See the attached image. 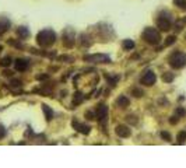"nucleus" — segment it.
<instances>
[{"label": "nucleus", "instance_id": "2f4dec72", "mask_svg": "<svg viewBox=\"0 0 186 168\" xmlns=\"http://www.w3.org/2000/svg\"><path fill=\"white\" fill-rule=\"evenodd\" d=\"M8 44H10V45H14V46H17V48H21V45H20V44H17L16 41H8Z\"/></svg>", "mask_w": 186, "mask_h": 168}, {"label": "nucleus", "instance_id": "a878e982", "mask_svg": "<svg viewBox=\"0 0 186 168\" xmlns=\"http://www.w3.org/2000/svg\"><path fill=\"white\" fill-rule=\"evenodd\" d=\"M85 118L88 119V121H93V119H94V114L91 111H87V112H85Z\"/></svg>", "mask_w": 186, "mask_h": 168}, {"label": "nucleus", "instance_id": "7c9ffc66", "mask_svg": "<svg viewBox=\"0 0 186 168\" xmlns=\"http://www.w3.org/2000/svg\"><path fill=\"white\" fill-rule=\"evenodd\" d=\"M169 123H172V125H175V123H178V118H176V116H172V118L169 119Z\"/></svg>", "mask_w": 186, "mask_h": 168}, {"label": "nucleus", "instance_id": "20e7f679", "mask_svg": "<svg viewBox=\"0 0 186 168\" xmlns=\"http://www.w3.org/2000/svg\"><path fill=\"white\" fill-rule=\"evenodd\" d=\"M84 60L91 62V63H111V57L104 53H95L84 56Z\"/></svg>", "mask_w": 186, "mask_h": 168}, {"label": "nucleus", "instance_id": "473e14b6", "mask_svg": "<svg viewBox=\"0 0 186 168\" xmlns=\"http://www.w3.org/2000/svg\"><path fill=\"white\" fill-rule=\"evenodd\" d=\"M2 49H3V46H2V45H0V50H2Z\"/></svg>", "mask_w": 186, "mask_h": 168}, {"label": "nucleus", "instance_id": "cd10ccee", "mask_svg": "<svg viewBox=\"0 0 186 168\" xmlns=\"http://www.w3.org/2000/svg\"><path fill=\"white\" fill-rule=\"evenodd\" d=\"M176 114H178V115H181V116H183V115L186 114V111H185V109H183V108H178V109H176Z\"/></svg>", "mask_w": 186, "mask_h": 168}, {"label": "nucleus", "instance_id": "b1692460", "mask_svg": "<svg viewBox=\"0 0 186 168\" xmlns=\"http://www.w3.org/2000/svg\"><path fill=\"white\" fill-rule=\"evenodd\" d=\"M161 137L164 140H166V142H169L171 140V135L168 133V132H161Z\"/></svg>", "mask_w": 186, "mask_h": 168}, {"label": "nucleus", "instance_id": "1a4fd4ad", "mask_svg": "<svg viewBox=\"0 0 186 168\" xmlns=\"http://www.w3.org/2000/svg\"><path fill=\"white\" fill-rule=\"evenodd\" d=\"M115 132H116V135L119 136V137H129L130 133H132V130H130L127 126H125V125H119V126H116V129H115Z\"/></svg>", "mask_w": 186, "mask_h": 168}, {"label": "nucleus", "instance_id": "c756f323", "mask_svg": "<svg viewBox=\"0 0 186 168\" xmlns=\"http://www.w3.org/2000/svg\"><path fill=\"white\" fill-rule=\"evenodd\" d=\"M136 116H133V115H130V116H127V121H129V122H132V123H136L137 122V121H136Z\"/></svg>", "mask_w": 186, "mask_h": 168}, {"label": "nucleus", "instance_id": "f257e3e1", "mask_svg": "<svg viewBox=\"0 0 186 168\" xmlns=\"http://www.w3.org/2000/svg\"><path fill=\"white\" fill-rule=\"evenodd\" d=\"M56 41V34L53 32L52 29H42L39 31L37 35V42L38 45L42 46V48H48V46H52Z\"/></svg>", "mask_w": 186, "mask_h": 168}, {"label": "nucleus", "instance_id": "4468645a", "mask_svg": "<svg viewBox=\"0 0 186 168\" xmlns=\"http://www.w3.org/2000/svg\"><path fill=\"white\" fill-rule=\"evenodd\" d=\"M116 104L120 108H127L130 105V101H129V98H127V97H125V95H120V97L117 98Z\"/></svg>", "mask_w": 186, "mask_h": 168}, {"label": "nucleus", "instance_id": "4be33fe9", "mask_svg": "<svg viewBox=\"0 0 186 168\" xmlns=\"http://www.w3.org/2000/svg\"><path fill=\"white\" fill-rule=\"evenodd\" d=\"M175 39H176V38L174 37V35H171V37H168L165 39V46H169V45H172V44H174L175 42Z\"/></svg>", "mask_w": 186, "mask_h": 168}, {"label": "nucleus", "instance_id": "7ed1b4c3", "mask_svg": "<svg viewBox=\"0 0 186 168\" xmlns=\"http://www.w3.org/2000/svg\"><path fill=\"white\" fill-rule=\"evenodd\" d=\"M172 69H182L186 66V55L183 52H174L168 59Z\"/></svg>", "mask_w": 186, "mask_h": 168}, {"label": "nucleus", "instance_id": "423d86ee", "mask_svg": "<svg viewBox=\"0 0 186 168\" xmlns=\"http://www.w3.org/2000/svg\"><path fill=\"white\" fill-rule=\"evenodd\" d=\"M155 80H157L155 73H153V72H147V73H144V76L142 77V84H144V86H153L154 83H155Z\"/></svg>", "mask_w": 186, "mask_h": 168}, {"label": "nucleus", "instance_id": "aec40b11", "mask_svg": "<svg viewBox=\"0 0 186 168\" xmlns=\"http://www.w3.org/2000/svg\"><path fill=\"white\" fill-rule=\"evenodd\" d=\"M186 140V132H179L178 133V143H185Z\"/></svg>", "mask_w": 186, "mask_h": 168}, {"label": "nucleus", "instance_id": "2eb2a0df", "mask_svg": "<svg viewBox=\"0 0 186 168\" xmlns=\"http://www.w3.org/2000/svg\"><path fill=\"white\" fill-rule=\"evenodd\" d=\"M17 35H18L21 39L28 38V35H29L28 28H27V27H18V28H17Z\"/></svg>", "mask_w": 186, "mask_h": 168}, {"label": "nucleus", "instance_id": "dca6fc26", "mask_svg": "<svg viewBox=\"0 0 186 168\" xmlns=\"http://www.w3.org/2000/svg\"><path fill=\"white\" fill-rule=\"evenodd\" d=\"M123 48H125V49H127V50L133 49V48H134V42L132 41V39H125V41H123Z\"/></svg>", "mask_w": 186, "mask_h": 168}, {"label": "nucleus", "instance_id": "f03ea898", "mask_svg": "<svg viewBox=\"0 0 186 168\" xmlns=\"http://www.w3.org/2000/svg\"><path fill=\"white\" fill-rule=\"evenodd\" d=\"M142 37L150 45H157V44H160V41H161V34L158 32L155 28H151V27L144 29V32H143Z\"/></svg>", "mask_w": 186, "mask_h": 168}, {"label": "nucleus", "instance_id": "6ab92c4d", "mask_svg": "<svg viewBox=\"0 0 186 168\" xmlns=\"http://www.w3.org/2000/svg\"><path fill=\"white\" fill-rule=\"evenodd\" d=\"M83 99H84L83 94H81V93H76V94H74V98H73V102L74 104H81L83 102Z\"/></svg>", "mask_w": 186, "mask_h": 168}, {"label": "nucleus", "instance_id": "a211bd4d", "mask_svg": "<svg viewBox=\"0 0 186 168\" xmlns=\"http://www.w3.org/2000/svg\"><path fill=\"white\" fill-rule=\"evenodd\" d=\"M11 65V57L10 56H6L2 59V62H0V66H3V67H7V66Z\"/></svg>", "mask_w": 186, "mask_h": 168}, {"label": "nucleus", "instance_id": "c85d7f7f", "mask_svg": "<svg viewBox=\"0 0 186 168\" xmlns=\"http://www.w3.org/2000/svg\"><path fill=\"white\" fill-rule=\"evenodd\" d=\"M133 94H134V97H142L143 93L140 90H133Z\"/></svg>", "mask_w": 186, "mask_h": 168}, {"label": "nucleus", "instance_id": "f8f14e48", "mask_svg": "<svg viewBox=\"0 0 186 168\" xmlns=\"http://www.w3.org/2000/svg\"><path fill=\"white\" fill-rule=\"evenodd\" d=\"M8 28H10V20L6 17H2L0 18V35L6 32Z\"/></svg>", "mask_w": 186, "mask_h": 168}, {"label": "nucleus", "instance_id": "9b49d317", "mask_svg": "<svg viewBox=\"0 0 186 168\" xmlns=\"http://www.w3.org/2000/svg\"><path fill=\"white\" fill-rule=\"evenodd\" d=\"M28 60L27 59H17L16 62H14V67H16L17 72H25V70L28 69Z\"/></svg>", "mask_w": 186, "mask_h": 168}, {"label": "nucleus", "instance_id": "bb28decb", "mask_svg": "<svg viewBox=\"0 0 186 168\" xmlns=\"http://www.w3.org/2000/svg\"><path fill=\"white\" fill-rule=\"evenodd\" d=\"M4 136H6V129H4V126L0 125V139H3Z\"/></svg>", "mask_w": 186, "mask_h": 168}, {"label": "nucleus", "instance_id": "ddd939ff", "mask_svg": "<svg viewBox=\"0 0 186 168\" xmlns=\"http://www.w3.org/2000/svg\"><path fill=\"white\" fill-rule=\"evenodd\" d=\"M42 111H44V114H45V118H46V121H48V122H50V121H52V118H53L52 108L49 107V105H46V104H44V105H42Z\"/></svg>", "mask_w": 186, "mask_h": 168}, {"label": "nucleus", "instance_id": "39448f33", "mask_svg": "<svg viewBox=\"0 0 186 168\" xmlns=\"http://www.w3.org/2000/svg\"><path fill=\"white\" fill-rule=\"evenodd\" d=\"M157 25L161 31H168L171 28V18L169 17H165V13H162L161 16L158 17Z\"/></svg>", "mask_w": 186, "mask_h": 168}, {"label": "nucleus", "instance_id": "f3484780", "mask_svg": "<svg viewBox=\"0 0 186 168\" xmlns=\"http://www.w3.org/2000/svg\"><path fill=\"white\" fill-rule=\"evenodd\" d=\"M174 4L182 10H186V0H174Z\"/></svg>", "mask_w": 186, "mask_h": 168}, {"label": "nucleus", "instance_id": "0eeeda50", "mask_svg": "<svg viewBox=\"0 0 186 168\" xmlns=\"http://www.w3.org/2000/svg\"><path fill=\"white\" fill-rule=\"evenodd\" d=\"M97 118L101 121V122H105L106 118H108V107H106L105 104H101V105H98L97 108Z\"/></svg>", "mask_w": 186, "mask_h": 168}, {"label": "nucleus", "instance_id": "5701e85b", "mask_svg": "<svg viewBox=\"0 0 186 168\" xmlns=\"http://www.w3.org/2000/svg\"><path fill=\"white\" fill-rule=\"evenodd\" d=\"M106 78H108V81H109L112 86H115V84H116V81L119 80V76H115V77H109V76H106Z\"/></svg>", "mask_w": 186, "mask_h": 168}, {"label": "nucleus", "instance_id": "393cba45", "mask_svg": "<svg viewBox=\"0 0 186 168\" xmlns=\"http://www.w3.org/2000/svg\"><path fill=\"white\" fill-rule=\"evenodd\" d=\"M10 84H11V87H21V81H20V80H16V78H14V80H11V83H10Z\"/></svg>", "mask_w": 186, "mask_h": 168}, {"label": "nucleus", "instance_id": "6e6552de", "mask_svg": "<svg viewBox=\"0 0 186 168\" xmlns=\"http://www.w3.org/2000/svg\"><path fill=\"white\" fill-rule=\"evenodd\" d=\"M73 127L76 129L77 132L83 133V135H88L90 132H91V127H90L88 125H84V123L76 122V121H73Z\"/></svg>", "mask_w": 186, "mask_h": 168}, {"label": "nucleus", "instance_id": "412c9836", "mask_svg": "<svg viewBox=\"0 0 186 168\" xmlns=\"http://www.w3.org/2000/svg\"><path fill=\"white\" fill-rule=\"evenodd\" d=\"M162 80L166 83H171L172 80H174V74H171V73H165L164 76H162Z\"/></svg>", "mask_w": 186, "mask_h": 168}, {"label": "nucleus", "instance_id": "9d476101", "mask_svg": "<svg viewBox=\"0 0 186 168\" xmlns=\"http://www.w3.org/2000/svg\"><path fill=\"white\" fill-rule=\"evenodd\" d=\"M63 39H65V45L67 48H72L74 45V34L72 29H67L65 31V35H63Z\"/></svg>", "mask_w": 186, "mask_h": 168}]
</instances>
